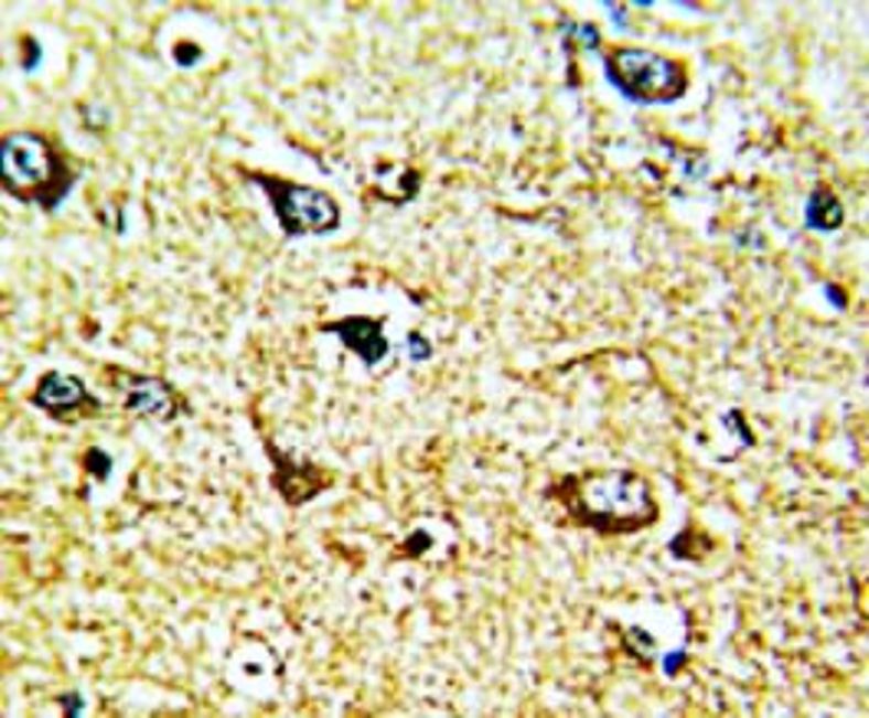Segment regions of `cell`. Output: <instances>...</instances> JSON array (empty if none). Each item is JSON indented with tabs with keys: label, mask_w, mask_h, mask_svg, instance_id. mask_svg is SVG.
I'll use <instances>...</instances> for the list:
<instances>
[{
	"label": "cell",
	"mask_w": 869,
	"mask_h": 718,
	"mask_svg": "<svg viewBox=\"0 0 869 718\" xmlns=\"http://www.w3.org/2000/svg\"><path fill=\"white\" fill-rule=\"evenodd\" d=\"M545 499L558 502L571 525L604 538L636 535L659 518L653 485L633 470H598L555 479Z\"/></svg>",
	"instance_id": "6da1fadb"
},
{
	"label": "cell",
	"mask_w": 869,
	"mask_h": 718,
	"mask_svg": "<svg viewBox=\"0 0 869 718\" xmlns=\"http://www.w3.org/2000/svg\"><path fill=\"white\" fill-rule=\"evenodd\" d=\"M0 184L17 204L56 214L76 187V171L40 131H10L0 144Z\"/></svg>",
	"instance_id": "7a4b0ae2"
},
{
	"label": "cell",
	"mask_w": 869,
	"mask_h": 718,
	"mask_svg": "<svg viewBox=\"0 0 869 718\" xmlns=\"http://www.w3.org/2000/svg\"><path fill=\"white\" fill-rule=\"evenodd\" d=\"M604 76L623 99L636 106H669L689 93L686 66L643 46H618L604 53Z\"/></svg>",
	"instance_id": "3957f363"
},
{
	"label": "cell",
	"mask_w": 869,
	"mask_h": 718,
	"mask_svg": "<svg viewBox=\"0 0 869 718\" xmlns=\"http://www.w3.org/2000/svg\"><path fill=\"white\" fill-rule=\"evenodd\" d=\"M244 174L249 184H256L269 197L279 231L286 237H325L342 227V207L329 191L272 178L262 171H244Z\"/></svg>",
	"instance_id": "277c9868"
},
{
	"label": "cell",
	"mask_w": 869,
	"mask_h": 718,
	"mask_svg": "<svg viewBox=\"0 0 869 718\" xmlns=\"http://www.w3.org/2000/svg\"><path fill=\"white\" fill-rule=\"evenodd\" d=\"M30 404L36 410L50 414L53 420H73L79 414H99L103 410V400L86 387V381L76 374H66V371H46L36 381Z\"/></svg>",
	"instance_id": "5b68a950"
},
{
	"label": "cell",
	"mask_w": 869,
	"mask_h": 718,
	"mask_svg": "<svg viewBox=\"0 0 869 718\" xmlns=\"http://www.w3.org/2000/svg\"><path fill=\"white\" fill-rule=\"evenodd\" d=\"M119 374V390H122V407L135 417H151V420H171L174 410L181 407V397L174 387L161 377L151 374H131V371H116Z\"/></svg>",
	"instance_id": "8992f818"
},
{
	"label": "cell",
	"mask_w": 869,
	"mask_h": 718,
	"mask_svg": "<svg viewBox=\"0 0 869 718\" xmlns=\"http://www.w3.org/2000/svg\"><path fill=\"white\" fill-rule=\"evenodd\" d=\"M266 453H269V460H272V467H276L272 485L279 489V495H282L289 505H302V502L315 499L322 489L332 485V476H329L322 467L309 463V460L289 457V453L276 450L272 443H266Z\"/></svg>",
	"instance_id": "52a82bcc"
},
{
	"label": "cell",
	"mask_w": 869,
	"mask_h": 718,
	"mask_svg": "<svg viewBox=\"0 0 869 718\" xmlns=\"http://www.w3.org/2000/svg\"><path fill=\"white\" fill-rule=\"evenodd\" d=\"M319 332L335 335L352 355H358L368 367H377L390 355V342L384 335V319H374V315H345V319L319 325Z\"/></svg>",
	"instance_id": "ba28073f"
},
{
	"label": "cell",
	"mask_w": 869,
	"mask_h": 718,
	"mask_svg": "<svg viewBox=\"0 0 869 718\" xmlns=\"http://www.w3.org/2000/svg\"><path fill=\"white\" fill-rule=\"evenodd\" d=\"M844 221H847V211H844L840 197L830 187L817 184L804 204V224L817 234H834L844 227Z\"/></svg>",
	"instance_id": "9c48e42d"
},
{
	"label": "cell",
	"mask_w": 869,
	"mask_h": 718,
	"mask_svg": "<svg viewBox=\"0 0 869 718\" xmlns=\"http://www.w3.org/2000/svg\"><path fill=\"white\" fill-rule=\"evenodd\" d=\"M561 33L568 40H575L578 46H584V50H598L601 46V33H598L594 23H568V26H561Z\"/></svg>",
	"instance_id": "30bf717a"
},
{
	"label": "cell",
	"mask_w": 869,
	"mask_h": 718,
	"mask_svg": "<svg viewBox=\"0 0 869 718\" xmlns=\"http://www.w3.org/2000/svg\"><path fill=\"white\" fill-rule=\"evenodd\" d=\"M83 467H86V473H89V476H96L99 482H106V479L112 476V457H109L106 450H99V447L86 450V457H83Z\"/></svg>",
	"instance_id": "8fae6325"
},
{
	"label": "cell",
	"mask_w": 869,
	"mask_h": 718,
	"mask_svg": "<svg viewBox=\"0 0 869 718\" xmlns=\"http://www.w3.org/2000/svg\"><path fill=\"white\" fill-rule=\"evenodd\" d=\"M404 349H407L410 361H430V355H433V345L420 332H407L404 335Z\"/></svg>",
	"instance_id": "7c38bea8"
},
{
	"label": "cell",
	"mask_w": 869,
	"mask_h": 718,
	"mask_svg": "<svg viewBox=\"0 0 869 718\" xmlns=\"http://www.w3.org/2000/svg\"><path fill=\"white\" fill-rule=\"evenodd\" d=\"M20 43H23V46H20V50H23V60H20V66H23V73H33V69L40 66V60H43V46H40V43L30 36V33H26Z\"/></svg>",
	"instance_id": "4fadbf2b"
},
{
	"label": "cell",
	"mask_w": 869,
	"mask_h": 718,
	"mask_svg": "<svg viewBox=\"0 0 869 718\" xmlns=\"http://www.w3.org/2000/svg\"><path fill=\"white\" fill-rule=\"evenodd\" d=\"M430 542H433V538H430V532H423V528H420V532H414V535L404 542V548L397 551V558H407V555H410V558H417V555H423V551L430 548Z\"/></svg>",
	"instance_id": "5bb4252c"
},
{
	"label": "cell",
	"mask_w": 869,
	"mask_h": 718,
	"mask_svg": "<svg viewBox=\"0 0 869 718\" xmlns=\"http://www.w3.org/2000/svg\"><path fill=\"white\" fill-rule=\"evenodd\" d=\"M197 60H201V46H197V43H187V40H184V43L174 46V63H178V66L187 69V66H194Z\"/></svg>",
	"instance_id": "9a60e30c"
},
{
	"label": "cell",
	"mask_w": 869,
	"mask_h": 718,
	"mask_svg": "<svg viewBox=\"0 0 869 718\" xmlns=\"http://www.w3.org/2000/svg\"><path fill=\"white\" fill-rule=\"evenodd\" d=\"M60 703H63V709H66L69 716H83V712H86V706H83V696H76V693H73V696H63Z\"/></svg>",
	"instance_id": "2e32d148"
},
{
	"label": "cell",
	"mask_w": 869,
	"mask_h": 718,
	"mask_svg": "<svg viewBox=\"0 0 869 718\" xmlns=\"http://www.w3.org/2000/svg\"><path fill=\"white\" fill-rule=\"evenodd\" d=\"M827 296L837 302V309H847V292H844V289H837V286H827Z\"/></svg>",
	"instance_id": "e0dca14e"
}]
</instances>
